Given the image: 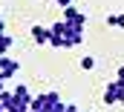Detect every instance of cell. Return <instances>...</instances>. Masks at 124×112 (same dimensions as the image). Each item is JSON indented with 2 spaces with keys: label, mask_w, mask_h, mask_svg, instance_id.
I'll return each instance as SVG.
<instances>
[{
  "label": "cell",
  "mask_w": 124,
  "mask_h": 112,
  "mask_svg": "<svg viewBox=\"0 0 124 112\" xmlns=\"http://www.w3.org/2000/svg\"><path fill=\"white\" fill-rule=\"evenodd\" d=\"M84 43V29H75L69 26L66 20H58L49 26V46H58V49H72Z\"/></svg>",
  "instance_id": "cell-1"
},
{
  "label": "cell",
  "mask_w": 124,
  "mask_h": 112,
  "mask_svg": "<svg viewBox=\"0 0 124 112\" xmlns=\"http://www.w3.org/2000/svg\"><path fill=\"white\" fill-rule=\"evenodd\" d=\"M32 112H63V104L58 92H43L32 98Z\"/></svg>",
  "instance_id": "cell-2"
},
{
  "label": "cell",
  "mask_w": 124,
  "mask_h": 112,
  "mask_svg": "<svg viewBox=\"0 0 124 112\" xmlns=\"http://www.w3.org/2000/svg\"><path fill=\"white\" fill-rule=\"evenodd\" d=\"M63 20H66L69 26H75V29L87 26V14H84L81 9H75V6H63Z\"/></svg>",
  "instance_id": "cell-3"
},
{
  "label": "cell",
  "mask_w": 124,
  "mask_h": 112,
  "mask_svg": "<svg viewBox=\"0 0 124 112\" xmlns=\"http://www.w3.org/2000/svg\"><path fill=\"white\" fill-rule=\"evenodd\" d=\"M118 98H121V81H110V84L104 86V104H118Z\"/></svg>",
  "instance_id": "cell-4"
},
{
  "label": "cell",
  "mask_w": 124,
  "mask_h": 112,
  "mask_svg": "<svg viewBox=\"0 0 124 112\" xmlns=\"http://www.w3.org/2000/svg\"><path fill=\"white\" fill-rule=\"evenodd\" d=\"M17 69H20V63H17V60H15V57H0V75H3V78H6V81H9V78H15V75H17Z\"/></svg>",
  "instance_id": "cell-5"
},
{
  "label": "cell",
  "mask_w": 124,
  "mask_h": 112,
  "mask_svg": "<svg viewBox=\"0 0 124 112\" xmlns=\"http://www.w3.org/2000/svg\"><path fill=\"white\" fill-rule=\"evenodd\" d=\"M32 40L35 43H49V29L46 26H32Z\"/></svg>",
  "instance_id": "cell-6"
},
{
  "label": "cell",
  "mask_w": 124,
  "mask_h": 112,
  "mask_svg": "<svg viewBox=\"0 0 124 112\" xmlns=\"http://www.w3.org/2000/svg\"><path fill=\"white\" fill-rule=\"evenodd\" d=\"M107 26L124 29V12H113V14H107Z\"/></svg>",
  "instance_id": "cell-7"
},
{
  "label": "cell",
  "mask_w": 124,
  "mask_h": 112,
  "mask_svg": "<svg viewBox=\"0 0 124 112\" xmlns=\"http://www.w3.org/2000/svg\"><path fill=\"white\" fill-rule=\"evenodd\" d=\"M12 95H15V98H20V101H26V104H32V95H29V89H26L23 84L15 86V89H12Z\"/></svg>",
  "instance_id": "cell-8"
},
{
  "label": "cell",
  "mask_w": 124,
  "mask_h": 112,
  "mask_svg": "<svg viewBox=\"0 0 124 112\" xmlns=\"http://www.w3.org/2000/svg\"><path fill=\"white\" fill-rule=\"evenodd\" d=\"M12 46H15V37H12V35H6V32H0V52L6 55Z\"/></svg>",
  "instance_id": "cell-9"
},
{
  "label": "cell",
  "mask_w": 124,
  "mask_h": 112,
  "mask_svg": "<svg viewBox=\"0 0 124 112\" xmlns=\"http://www.w3.org/2000/svg\"><path fill=\"white\" fill-rule=\"evenodd\" d=\"M95 66V57H81V69H93Z\"/></svg>",
  "instance_id": "cell-10"
},
{
  "label": "cell",
  "mask_w": 124,
  "mask_h": 112,
  "mask_svg": "<svg viewBox=\"0 0 124 112\" xmlns=\"http://www.w3.org/2000/svg\"><path fill=\"white\" fill-rule=\"evenodd\" d=\"M63 112H78V106L75 104H63Z\"/></svg>",
  "instance_id": "cell-11"
},
{
  "label": "cell",
  "mask_w": 124,
  "mask_h": 112,
  "mask_svg": "<svg viewBox=\"0 0 124 112\" xmlns=\"http://www.w3.org/2000/svg\"><path fill=\"white\" fill-rule=\"evenodd\" d=\"M52 3H58V6H72V0H52Z\"/></svg>",
  "instance_id": "cell-12"
},
{
  "label": "cell",
  "mask_w": 124,
  "mask_h": 112,
  "mask_svg": "<svg viewBox=\"0 0 124 112\" xmlns=\"http://www.w3.org/2000/svg\"><path fill=\"white\" fill-rule=\"evenodd\" d=\"M116 81H121V84H124V66L118 69V78H116Z\"/></svg>",
  "instance_id": "cell-13"
}]
</instances>
